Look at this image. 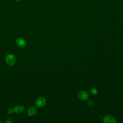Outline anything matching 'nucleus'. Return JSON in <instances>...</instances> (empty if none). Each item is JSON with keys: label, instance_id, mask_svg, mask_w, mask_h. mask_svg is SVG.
I'll list each match as a JSON object with an SVG mask.
<instances>
[{"label": "nucleus", "instance_id": "obj_1", "mask_svg": "<svg viewBox=\"0 0 123 123\" xmlns=\"http://www.w3.org/2000/svg\"><path fill=\"white\" fill-rule=\"evenodd\" d=\"M5 62L9 66H12L16 62V58L14 55L8 54L5 57Z\"/></svg>", "mask_w": 123, "mask_h": 123}, {"label": "nucleus", "instance_id": "obj_2", "mask_svg": "<svg viewBox=\"0 0 123 123\" xmlns=\"http://www.w3.org/2000/svg\"><path fill=\"white\" fill-rule=\"evenodd\" d=\"M78 98L83 101H86L88 100L89 98V95L86 91L85 90H82L79 92L78 93Z\"/></svg>", "mask_w": 123, "mask_h": 123}, {"label": "nucleus", "instance_id": "obj_3", "mask_svg": "<svg viewBox=\"0 0 123 123\" xmlns=\"http://www.w3.org/2000/svg\"><path fill=\"white\" fill-rule=\"evenodd\" d=\"M103 122L104 123H115L116 120L113 116L110 114H106L103 118Z\"/></svg>", "mask_w": 123, "mask_h": 123}, {"label": "nucleus", "instance_id": "obj_4", "mask_svg": "<svg viewBox=\"0 0 123 123\" xmlns=\"http://www.w3.org/2000/svg\"><path fill=\"white\" fill-rule=\"evenodd\" d=\"M46 103V100L45 98L42 97L38 98L35 101V105L36 107L38 108H41L43 107Z\"/></svg>", "mask_w": 123, "mask_h": 123}, {"label": "nucleus", "instance_id": "obj_5", "mask_svg": "<svg viewBox=\"0 0 123 123\" xmlns=\"http://www.w3.org/2000/svg\"><path fill=\"white\" fill-rule=\"evenodd\" d=\"M16 43L19 47L23 48V47H25L26 46V41L24 38H22V37H20V38H18L16 39Z\"/></svg>", "mask_w": 123, "mask_h": 123}, {"label": "nucleus", "instance_id": "obj_6", "mask_svg": "<svg viewBox=\"0 0 123 123\" xmlns=\"http://www.w3.org/2000/svg\"><path fill=\"white\" fill-rule=\"evenodd\" d=\"M37 112V109L36 107L32 106L30 107L27 111V114L29 116H34Z\"/></svg>", "mask_w": 123, "mask_h": 123}, {"label": "nucleus", "instance_id": "obj_7", "mask_svg": "<svg viewBox=\"0 0 123 123\" xmlns=\"http://www.w3.org/2000/svg\"><path fill=\"white\" fill-rule=\"evenodd\" d=\"M13 110L14 112L16 113H21L24 111L25 108L22 105H18L14 107Z\"/></svg>", "mask_w": 123, "mask_h": 123}, {"label": "nucleus", "instance_id": "obj_8", "mask_svg": "<svg viewBox=\"0 0 123 123\" xmlns=\"http://www.w3.org/2000/svg\"><path fill=\"white\" fill-rule=\"evenodd\" d=\"M98 92V89L96 87H92L90 89V92L93 95H95L97 94Z\"/></svg>", "mask_w": 123, "mask_h": 123}, {"label": "nucleus", "instance_id": "obj_9", "mask_svg": "<svg viewBox=\"0 0 123 123\" xmlns=\"http://www.w3.org/2000/svg\"><path fill=\"white\" fill-rule=\"evenodd\" d=\"M87 105L90 107H93L94 105V102L92 99H89L87 102Z\"/></svg>", "mask_w": 123, "mask_h": 123}, {"label": "nucleus", "instance_id": "obj_10", "mask_svg": "<svg viewBox=\"0 0 123 123\" xmlns=\"http://www.w3.org/2000/svg\"><path fill=\"white\" fill-rule=\"evenodd\" d=\"M7 112H8V113L9 114H12L13 112H14L13 109H12V108H10L9 109H8V110L7 111Z\"/></svg>", "mask_w": 123, "mask_h": 123}, {"label": "nucleus", "instance_id": "obj_11", "mask_svg": "<svg viewBox=\"0 0 123 123\" xmlns=\"http://www.w3.org/2000/svg\"><path fill=\"white\" fill-rule=\"evenodd\" d=\"M11 123V121H6V122H5V123Z\"/></svg>", "mask_w": 123, "mask_h": 123}, {"label": "nucleus", "instance_id": "obj_12", "mask_svg": "<svg viewBox=\"0 0 123 123\" xmlns=\"http://www.w3.org/2000/svg\"><path fill=\"white\" fill-rule=\"evenodd\" d=\"M15 0L16 1H20V0Z\"/></svg>", "mask_w": 123, "mask_h": 123}]
</instances>
